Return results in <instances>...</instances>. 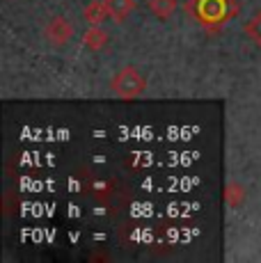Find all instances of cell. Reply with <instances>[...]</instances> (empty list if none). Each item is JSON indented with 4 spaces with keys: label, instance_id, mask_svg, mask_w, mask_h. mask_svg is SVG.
I'll use <instances>...</instances> for the list:
<instances>
[{
    "label": "cell",
    "instance_id": "2",
    "mask_svg": "<svg viewBox=\"0 0 261 263\" xmlns=\"http://www.w3.org/2000/svg\"><path fill=\"white\" fill-rule=\"evenodd\" d=\"M147 87V80L142 78V73L135 67H124L122 71L115 73L113 78V89L122 99H135L142 94V89Z\"/></svg>",
    "mask_w": 261,
    "mask_h": 263
},
{
    "label": "cell",
    "instance_id": "9",
    "mask_svg": "<svg viewBox=\"0 0 261 263\" xmlns=\"http://www.w3.org/2000/svg\"><path fill=\"white\" fill-rule=\"evenodd\" d=\"M245 34H248L257 46H261V12H257L248 23H245Z\"/></svg>",
    "mask_w": 261,
    "mask_h": 263
},
{
    "label": "cell",
    "instance_id": "5",
    "mask_svg": "<svg viewBox=\"0 0 261 263\" xmlns=\"http://www.w3.org/2000/svg\"><path fill=\"white\" fill-rule=\"evenodd\" d=\"M83 44L89 50H101V48H105V44H108V34H105L99 25H89L83 37Z\"/></svg>",
    "mask_w": 261,
    "mask_h": 263
},
{
    "label": "cell",
    "instance_id": "3",
    "mask_svg": "<svg viewBox=\"0 0 261 263\" xmlns=\"http://www.w3.org/2000/svg\"><path fill=\"white\" fill-rule=\"evenodd\" d=\"M71 37H73V28L64 16H53L51 21L46 23V28H44V39H46L53 48L67 46Z\"/></svg>",
    "mask_w": 261,
    "mask_h": 263
},
{
    "label": "cell",
    "instance_id": "7",
    "mask_svg": "<svg viewBox=\"0 0 261 263\" xmlns=\"http://www.w3.org/2000/svg\"><path fill=\"white\" fill-rule=\"evenodd\" d=\"M225 201H227L229 209H238L245 201V188L236 181H229L227 188H225Z\"/></svg>",
    "mask_w": 261,
    "mask_h": 263
},
{
    "label": "cell",
    "instance_id": "6",
    "mask_svg": "<svg viewBox=\"0 0 261 263\" xmlns=\"http://www.w3.org/2000/svg\"><path fill=\"white\" fill-rule=\"evenodd\" d=\"M149 9L160 21H167L177 12V0H149Z\"/></svg>",
    "mask_w": 261,
    "mask_h": 263
},
{
    "label": "cell",
    "instance_id": "8",
    "mask_svg": "<svg viewBox=\"0 0 261 263\" xmlns=\"http://www.w3.org/2000/svg\"><path fill=\"white\" fill-rule=\"evenodd\" d=\"M108 3V9H110V16L115 21H124L130 12H133V0H105Z\"/></svg>",
    "mask_w": 261,
    "mask_h": 263
},
{
    "label": "cell",
    "instance_id": "1",
    "mask_svg": "<svg viewBox=\"0 0 261 263\" xmlns=\"http://www.w3.org/2000/svg\"><path fill=\"white\" fill-rule=\"evenodd\" d=\"M236 12H238L236 0H190L188 3V14L209 30L222 28Z\"/></svg>",
    "mask_w": 261,
    "mask_h": 263
},
{
    "label": "cell",
    "instance_id": "4",
    "mask_svg": "<svg viewBox=\"0 0 261 263\" xmlns=\"http://www.w3.org/2000/svg\"><path fill=\"white\" fill-rule=\"evenodd\" d=\"M85 21L89 25H101V21L105 16H110V9H108V3L105 0H94V3H89L87 7H85Z\"/></svg>",
    "mask_w": 261,
    "mask_h": 263
}]
</instances>
